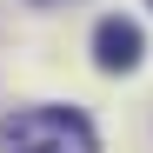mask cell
<instances>
[{"instance_id":"cell-2","label":"cell","mask_w":153,"mask_h":153,"mask_svg":"<svg viewBox=\"0 0 153 153\" xmlns=\"http://www.w3.org/2000/svg\"><path fill=\"white\" fill-rule=\"evenodd\" d=\"M140 53H146V40H140L133 20H100V27H93V60L107 73H133Z\"/></svg>"},{"instance_id":"cell-1","label":"cell","mask_w":153,"mask_h":153,"mask_svg":"<svg viewBox=\"0 0 153 153\" xmlns=\"http://www.w3.org/2000/svg\"><path fill=\"white\" fill-rule=\"evenodd\" d=\"M0 146L7 153H100L93 126L73 107H27L0 126Z\"/></svg>"}]
</instances>
